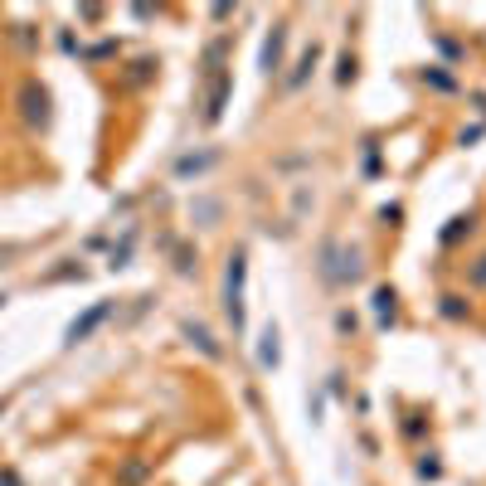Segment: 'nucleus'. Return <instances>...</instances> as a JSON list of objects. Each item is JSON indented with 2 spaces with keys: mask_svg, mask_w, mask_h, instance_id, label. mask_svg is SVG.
Segmentation results:
<instances>
[{
  "mask_svg": "<svg viewBox=\"0 0 486 486\" xmlns=\"http://www.w3.org/2000/svg\"><path fill=\"white\" fill-rule=\"evenodd\" d=\"M243 283H248V253H243V248H234V253H229V267H224V316H229L234 336H243V326H248Z\"/></svg>",
  "mask_w": 486,
  "mask_h": 486,
  "instance_id": "nucleus-1",
  "label": "nucleus"
},
{
  "mask_svg": "<svg viewBox=\"0 0 486 486\" xmlns=\"http://www.w3.org/2000/svg\"><path fill=\"white\" fill-rule=\"evenodd\" d=\"M112 312H117V302H92L83 316H74V322H68V331H64V346H68V350H74V346H83V340H88L92 331H98L102 322H108Z\"/></svg>",
  "mask_w": 486,
  "mask_h": 486,
  "instance_id": "nucleus-2",
  "label": "nucleus"
},
{
  "mask_svg": "<svg viewBox=\"0 0 486 486\" xmlns=\"http://www.w3.org/2000/svg\"><path fill=\"white\" fill-rule=\"evenodd\" d=\"M20 108H25L29 127H49V88H44V83L29 78L25 88H20Z\"/></svg>",
  "mask_w": 486,
  "mask_h": 486,
  "instance_id": "nucleus-3",
  "label": "nucleus"
},
{
  "mask_svg": "<svg viewBox=\"0 0 486 486\" xmlns=\"http://www.w3.org/2000/svg\"><path fill=\"white\" fill-rule=\"evenodd\" d=\"M283 54H287V25H273V35L263 39V59H258V68H263L267 78L283 74Z\"/></svg>",
  "mask_w": 486,
  "mask_h": 486,
  "instance_id": "nucleus-4",
  "label": "nucleus"
},
{
  "mask_svg": "<svg viewBox=\"0 0 486 486\" xmlns=\"http://www.w3.org/2000/svg\"><path fill=\"white\" fill-rule=\"evenodd\" d=\"M258 340H263V346H258V370H277L283 365V336H277V326L267 322Z\"/></svg>",
  "mask_w": 486,
  "mask_h": 486,
  "instance_id": "nucleus-5",
  "label": "nucleus"
},
{
  "mask_svg": "<svg viewBox=\"0 0 486 486\" xmlns=\"http://www.w3.org/2000/svg\"><path fill=\"white\" fill-rule=\"evenodd\" d=\"M229 92H234V78L229 74H219L210 83V98H204V122H219L224 117V102H229Z\"/></svg>",
  "mask_w": 486,
  "mask_h": 486,
  "instance_id": "nucleus-6",
  "label": "nucleus"
},
{
  "mask_svg": "<svg viewBox=\"0 0 486 486\" xmlns=\"http://www.w3.org/2000/svg\"><path fill=\"white\" fill-rule=\"evenodd\" d=\"M180 331H185V340H190V346H195V350H200V355H210V360H219V355H224V350H219V346H214V336H210V331H204V326H195V322H185Z\"/></svg>",
  "mask_w": 486,
  "mask_h": 486,
  "instance_id": "nucleus-7",
  "label": "nucleus"
},
{
  "mask_svg": "<svg viewBox=\"0 0 486 486\" xmlns=\"http://www.w3.org/2000/svg\"><path fill=\"white\" fill-rule=\"evenodd\" d=\"M399 297H394V287H375V322L379 326H394V316H399Z\"/></svg>",
  "mask_w": 486,
  "mask_h": 486,
  "instance_id": "nucleus-8",
  "label": "nucleus"
},
{
  "mask_svg": "<svg viewBox=\"0 0 486 486\" xmlns=\"http://www.w3.org/2000/svg\"><path fill=\"white\" fill-rule=\"evenodd\" d=\"M413 472H418V482H438V477H442V462H438V452H418Z\"/></svg>",
  "mask_w": 486,
  "mask_h": 486,
  "instance_id": "nucleus-9",
  "label": "nucleus"
},
{
  "mask_svg": "<svg viewBox=\"0 0 486 486\" xmlns=\"http://www.w3.org/2000/svg\"><path fill=\"white\" fill-rule=\"evenodd\" d=\"M316 59H322V49H307V54H302V68H297L287 83H292V88H302V83H307V68H316Z\"/></svg>",
  "mask_w": 486,
  "mask_h": 486,
  "instance_id": "nucleus-10",
  "label": "nucleus"
},
{
  "mask_svg": "<svg viewBox=\"0 0 486 486\" xmlns=\"http://www.w3.org/2000/svg\"><path fill=\"white\" fill-rule=\"evenodd\" d=\"M442 316H448V322H462V316H467V307H462V297H442Z\"/></svg>",
  "mask_w": 486,
  "mask_h": 486,
  "instance_id": "nucleus-11",
  "label": "nucleus"
},
{
  "mask_svg": "<svg viewBox=\"0 0 486 486\" xmlns=\"http://www.w3.org/2000/svg\"><path fill=\"white\" fill-rule=\"evenodd\" d=\"M428 433V423H423V413H409V423H404V438H423Z\"/></svg>",
  "mask_w": 486,
  "mask_h": 486,
  "instance_id": "nucleus-12",
  "label": "nucleus"
},
{
  "mask_svg": "<svg viewBox=\"0 0 486 486\" xmlns=\"http://www.w3.org/2000/svg\"><path fill=\"white\" fill-rule=\"evenodd\" d=\"M336 331H340V336H346V331H355V316H350V312H336Z\"/></svg>",
  "mask_w": 486,
  "mask_h": 486,
  "instance_id": "nucleus-13",
  "label": "nucleus"
},
{
  "mask_svg": "<svg viewBox=\"0 0 486 486\" xmlns=\"http://www.w3.org/2000/svg\"><path fill=\"white\" fill-rule=\"evenodd\" d=\"M0 486H25V482H20L15 467H0Z\"/></svg>",
  "mask_w": 486,
  "mask_h": 486,
  "instance_id": "nucleus-14",
  "label": "nucleus"
},
{
  "mask_svg": "<svg viewBox=\"0 0 486 486\" xmlns=\"http://www.w3.org/2000/svg\"><path fill=\"white\" fill-rule=\"evenodd\" d=\"M0 307H5V292H0Z\"/></svg>",
  "mask_w": 486,
  "mask_h": 486,
  "instance_id": "nucleus-15",
  "label": "nucleus"
},
{
  "mask_svg": "<svg viewBox=\"0 0 486 486\" xmlns=\"http://www.w3.org/2000/svg\"><path fill=\"white\" fill-rule=\"evenodd\" d=\"M0 413H5V404H0Z\"/></svg>",
  "mask_w": 486,
  "mask_h": 486,
  "instance_id": "nucleus-16",
  "label": "nucleus"
}]
</instances>
